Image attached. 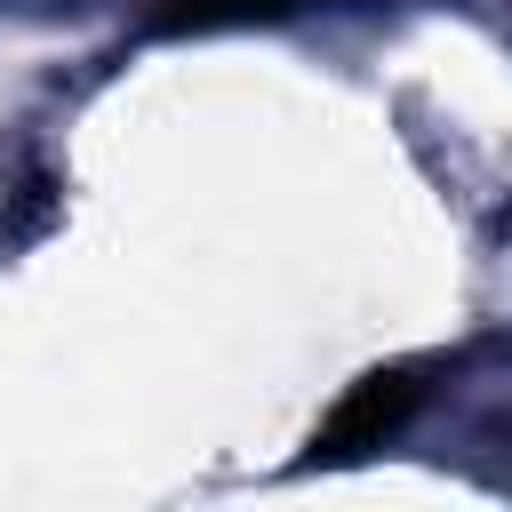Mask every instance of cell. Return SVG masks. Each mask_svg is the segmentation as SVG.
Instances as JSON below:
<instances>
[{
  "mask_svg": "<svg viewBox=\"0 0 512 512\" xmlns=\"http://www.w3.org/2000/svg\"><path fill=\"white\" fill-rule=\"evenodd\" d=\"M424 368H384V376H360L352 392H344V408L320 424V440H312V456H360V448H376L416 400H424V384H416Z\"/></svg>",
  "mask_w": 512,
  "mask_h": 512,
  "instance_id": "cell-1",
  "label": "cell"
},
{
  "mask_svg": "<svg viewBox=\"0 0 512 512\" xmlns=\"http://www.w3.org/2000/svg\"><path fill=\"white\" fill-rule=\"evenodd\" d=\"M304 0H160V24H248V16H288Z\"/></svg>",
  "mask_w": 512,
  "mask_h": 512,
  "instance_id": "cell-2",
  "label": "cell"
}]
</instances>
